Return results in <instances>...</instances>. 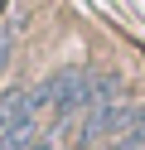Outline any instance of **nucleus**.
<instances>
[{
	"label": "nucleus",
	"mask_w": 145,
	"mask_h": 150,
	"mask_svg": "<svg viewBox=\"0 0 145 150\" xmlns=\"http://www.w3.org/2000/svg\"><path fill=\"white\" fill-rule=\"evenodd\" d=\"M131 111H135V107H121V102L87 111V121H82V131H77V140H82V145H92V140H116L126 126H131Z\"/></svg>",
	"instance_id": "nucleus-1"
},
{
	"label": "nucleus",
	"mask_w": 145,
	"mask_h": 150,
	"mask_svg": "<svg viewBox=\"0 0 145 150\" xmlns=\"http://www.w3.org/2000/svg\"><path fill=\"white\" fill-rule=\"evenodd\" d=\"M39 111H34V97H29V87H5L0 92V136H10V131H34Z\"/></svg>",
	"instance_id": "nucleus-2"
},
{
	"label": "nucleus",
	"mask_w": 145,
	"mask_h": 150,
	"mask_svg": "<svg viewBox=\"0 0 145 150\" xmlns=\"http://www.w3.org/2000/svg\"><path fill=\"white\" fill-rule=\"evenodd\" d=\"M111 102H121V78L116 73H92L87 78V111L111 107Z\"/></svg>",
	"instance_id": "nucleus-3"
},
{
	"label": "nucleus",
	"mask_w": 145,
	"mask_h": 150,
	"mask_svg": "<svg viewBox=\"0 0 145 150\" xmlns=\"http://www.w3.org/2000/svg\"><path fill=\"white\" fill-rule=\"evenodd\" d=\"M106 150H145V107L131 111V126H126L116 140H106Z\"/></svg>",
	"instance_id": "nucleus-4"
},
{
	"label": "nucleus",
	"mask_w": 145,
	"mask_h": 150,
	"mask_svg": "<svg viewBox=\"0 0 145 150\" xmlns=\"http://www.w3.org/2000/svg\"><path fill=\"white\" fill-rule=\"evenodd\" d=\"M34 145V131H10V136H0V150H29Z\"/></svg>",
	"instance_id": "nucleus-5"
},
{
	"label": "nucleus",
	"mask_w": 145,
	"mask_h": 150,
	"mask_svg": "<svg viewBox=\"0 0 145 150\" xmlns=\"http://www.w3.org/2000/svg\"><path fill=\"white\" fill-rule=\"evenodd\" d=\"M10 53H15V29H0V73H5Z\"/></svg>",
	"instance_id": "nucleus-6"
},
{
	"label": "nucleus",
	"mask_w": 145,
	"mask_h": 150,
	"mask_svg": "<svg viewBox=\"0 0 145 150\" xmlns=\"http://www.w3.org/2000/svg\"><path fill=\"white\" fill-rule=\"evenodd\" d=\"M29 150H58V140H34Z\"/></svg>",
	"instance_id": "nucleus-7"
}]
</instances>
